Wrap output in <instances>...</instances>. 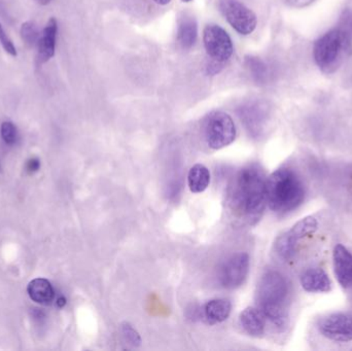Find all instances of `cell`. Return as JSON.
<instances>
[{
	"label": "cell",
	"mask_w": 352,
	"mask_h": 351,
	"mask_svg": "<svg viewBox=\"0 0 352 351\" xmlns=\"http://www.w3.org/2000/svg\"><path fill=\"white\" fill-rule=\"evenodd\" d=\"M20 33L23 41L28 47H33L38 43L41 33H39L38 28H37L36 24L34 22L28 21V22L23 23L22 26H21Z\"/></svg>",
	"instance_id": "ffe728a7"
},
{
	"label": "cell",
	"mask_w": 352,
	"mask_h": 351,
	"mask_svg": "<svg viewBox=\"0 0 352 351\" xmlns=\"http://www.w3.org/2000/svg\"><path fill=\"white\" fill-rule=\"evenodd\" d=\"M266 177L258 165L238 171L229 188L230 210L234 216L250 225L256 224L266 207Z\"/></svg>",
	"instance_id": "6da1fadb"
},
{
	"label": "cell",
	"mask_w": 352,
	"mask_h": 351,
	"mask_svg": "<svg viewBox=\"0 0 352 351\" xmlns=\"http://www.w3.org/2000/svg\"><path fill=\"white\" fill-rule=\"evenodd\" d=\"M203 133L209 148L221 150L235 140L237 130L233 119L228 113L212 111L204 119Z\"/></svg>",
	"instance_id": "5b68a950"
},
{
	"label": "cell",
	"mask_w": 352,
	"mask_h": 351,
	"mask_svg": "<svg viewBox=\"0 0 352 351\" xmlns=\"http://www.w3.org/2000/svg\"><path fill=\"white\" fill-rule=\"evenodd\" d=\"M318 223L314 216H306L297 223L291 230L277 238L275 249L279 257L289 260L297 253L298 245L309 235L318 230Z\"/></svg>",
	"instance_id": "8992f818"
},
{
	"label": "cell",
	"mask_w": 352,
	"mask_h": 351,
	"mask_svg": "<svg viewBox=\"0 0 352 351\" xmlns=\"http://www.w3.org/2000/svg\"><path fill=\"white\" fill-rule=\"evenodd\" d=\"M301 286L306 292L328 293L332 290V282L327 272L320 267L305 270L301 275Z\"/></svg>",
	"instance_id": "4fadbf2b"
},
{
	"label": "cell",
	"mask_w": 352,
	"mask_h": 351,
	"mask_svg": "<svg viewBox=\"0 0 352 351\" xmlns=\"http://www.w3.org/2000/svg\"><path fill=\"white\" fill-rule=\"evenodd\" d=\"M219 8L230 25L239 34H252L258 24L256 14L239 0H219Z\"/></svg>",
	"instance_id": "52a82bcc"
},
{
	"label": "cell",
	"mask_w": 352,
	"mask_h": 351,
	"mask_svg": "<svg viewBox=\"0 0 352 351\" xmlns=\"http://www.w3.org/2000/svg\"><path fill=\"white\" fill-rule=\"evenodd\" d=\"M0 43H1L2 47H3L4 51L10 54L12 57H16V56L18 55L16 47H14L12 41H10V37L8 36V34H6V30H4L3 27H2L1 22H0Z\"/></svg>",
	"instance_id": "603a6c76"
},
{
	"label": "cell",
	"mask_w": 352,
	"mask_h": 351,
	"mask_svg": "<svg viewBox=\"0 0 352 351\" xmlns=\"http://www.w3.org/2000/svg\"><path fill=\"white\" fill-rule=\"evenodd\" d=\"M182 2H190L192 1V0H182Z\"/></svg>",
	"instance_id": "f546056e"
},
{
	"label": "cell",
	"mask_w": 352,
	"mask_h": 351,
	"mask_svg": "<svg viewBox=\"0 0 352 351\" xmlns=\"http://www.w3.org/2000/svg\"><path fill=\"white\" fill-rule=\"evenodd\" d=\"M241 119L245 122L252 133L260 134L266 121V111L258 104H250L241 109Z\"/></svg>",
	"instance_id": "e0dca14e"
},
{
	"label": "cell",
	"mask_w": 352,
	"mask_h": 351,
	"mask_svg": "<svg viewBox=\"0 0 352 351\" xmlns=\"http://www.w3.org/2000/svg\"><path fill=\"white\" fill-rule=\"evenodd\" d=\"M287 296L289 286L280 273L269 271L263 276L256 293L258 309L278 329H285L287 325Z\"/></svg>",
	"instance_id": "3957f363"
},
{
	"label": "cell",
	"mask_w": 352,
	"mask_h": 351,
	"mask_svg": "<svg viewBox=\"0 0 352 351\" xmlns=\"http://www.w3.org/2000/svg\"><path fill=\"white\" fill-rule=\"evenodd\" d=\"M156 3L160 4V5H166L171 0H154Z\"/></svg>",
	"instance_id": "83f0119b"
},
{
	"label": "cell",
	"mask_w": 352,
	"mask_h": 351,
	"mask_svg": "<svg viewBox=\"0 0 352 351\" xmlns=\"http://www.w3.org/2000/svg\"><path fill=\"white\" fill-rule=\"evenodd\" d=\"M58 23L55 18L47 21L37 43V60L43 64L55 56L56 41H57Z\"/></svg>",
	"instance_id": "7c38bea8"
},
{
	"label": "cell",
	"mask_w": 352,
	"mask_h": 351,
	"mask_svg": "<svg viewBox=\"0 0 352 351\" xmlns=\"http://www.w3.org/2000/svg\"><path fill=\"white\" fill-rule=\"evenodd\" d=\"M266 317L262 311L254 307H248L240 315V323L248 335L260 337L264 334L266 327Z\"/></svg>",
	"instance_id": "5bb4252c"
},
{
	"label": "cell",
	"mask_w": 352,
	"mask_h": 351,
	"mask_svg": "<svg viewBox=\"0 0 352 351\" xmlns=\"http://www.w3.org/2000/svg\"><path fill=\"white\" fill-rule=\"evenodd\" d=\"M318 329L327 339L335 342H351L352 315L339 313L327 315L318 321Z\"/></svg>",
	"instance_id": "9c48e42d"
},
{
	"label": "cell",
	"mask_w": 352,
	"mask_h": 351,
	"mask_svg": "<svg viewBox=\"0 0 352 351\" xmlns=\"http://www.w3.org/2000/svg\"><path fill=\"white\" fill-rule=\"evenodd\" d=\"M36 1L41 4V5H47L52 0H36Z\"/></svg>",
	"instance_id": "f1b7e54d"
},
{
	"label": "cell",
	"mask_w": 352,
	"mask_h": 351,
	"mask_svg": "<svg viewBox=\"0 0 352 351\" xmlns=\"http://www.w3.org/2000/svg\"><path fill=\"white\" fill-rule=\"evenodd\" d=\"M352 52V39L339 28L333 29L314 43V57L324 73L336 71Z\"/></svg>",
	"instance_id": "277c9868"
},
{
	"label": "cell",
	"mask_w": 352,
	"mask_h": 351,
	"mask_svg": "<svg viewBox=\"0 0 352 351\" xmlns=\"http://www.w3.org/2000/svg\"><path fill=\"white\" fill-rule=\"evenodd\" d=\"M0 134L3 141L10 146L16 144L18 140V130L12 122L6 121L1 124Z\"/></svg>",
	"instance_id": "7402d4cb"
},
{
	"label": "cell",
	"mask_w": 352,
	"mask_h": 351,
	"mask_svg": "<svg viewBox=\"0 0 352 351\" xmlns=\"http://www.w3.org/2000/svg\"><path fill=\"white\" fill-rule=\"evenodd\" d=\"M123 333L127 341H129L130 343L133 344V346H140V335H138V332H136L131 326L125 324V325L123 326Z\"/></svg>",
	"instance_id": "d4e9b609"
},
{
	"label": "cell",
	"mask_w": 352,
	"mask_h": 351,
	"mask_svg": "<svg viewBox=\"0 0 352 351\" xmlns=\"http://www.w3.org/2000/svg\"><path fill=\"white\" fill-rule=\"evenodd\" d=\"M198 36V27L192 16L182 19L178 25L177 41L184 49H190L195 45Z\"/></svg>",
	"instance_id": "d6986e66"
},
{
	"label": "cell",
	"mask_w": 352,
	"mask_h": 351,
	"mask_svg": "<svg viewBox=\"0 0 352 351\" xmlns=\"http://www.w3.org/2000/svg\"><path fill=\"white\" fill-rule=\"evenodd\" d=\"M285 1L287 5L292 6V8H301L309 5L314 0H285Z\"/></svg>",
	"instance_id": "484cf974"
},
{
	"label": "cell",
	"mask_w": 352,
	"mask_h": 351,
	"mask_svg": "<svg viewBox=\"0 0 352 351\" xmlns=\"http://www.w3.org/2000/svg\"><path fill=\"white\" fill-rule=\"evenodd\" d=\"M335 275L344 288H352V253L344 245H337L333 251Z\"/></svg>",
	"instance_id": "8fae6325"
},
{
	"label": "cell",
	"mask_w": 352,
	"mask_h": 351,
	"mask_svg": "<svg viewBox=\"0 0 352 351\" xmlns=\"http://www.w3.org/2000/svg\"><path fill=\"white\" fill-rule=\"evenodd\" d=\"M203 41L207 55L217 63L228 61L233 54L231 37L219 25L209 24L205 27Z\"/></svg>",
	"instance_id": "ba28073f"
},
{
	"label": "cell",
	"mask_w": 352,
	"mask_h": 351,
	"mask_svg": "<svg viewBox=\"0 0 352 351\" xmlns=\"http://www.w3.org/2000/svg\"><path fill=\"white\" fill-rule=\"evenodd\" d=\"M246 63H248V68H250L252 76H254L258 82H263V80H266L268 70H267L266 65H265L260 59L250 57L246 60Z\"/></svg>",
	"instance_id": "44dd1931"
},
{
	"label": "cell",
	"mask_w": 352,
	"mask_h": 351,
	"mask_svg": "<svg viewBox=\"0 0 352 351\" xmlns=\"http://www.w3.org/2000/svg\"><path fill=\"white\" fill-rule=\"evenodd\" d=\"M39 165H41V163H39L37 159H31V160H29L28 163H27V170H28L29 172H35V171L38 170Z\"/></svg>",
	"instance_id": "4316f807"
},
{
	"label": "cell",
	"mask_w": 352,
	"mask_h": 351,
	"mask_svg": "<svg viewBox=\"0 0 352 351\" xmlns=\"http://www.w3.org/2000/svg\"><path fill=\"white\" fill-rule=\"evenodd\" d=\"M338 28L342 30L349 38L352 39V10H346L343 14L340 21V26Z\"/></svg>",
	"instance_id": "cb8c5ba5"
},
{
	"label": "cell",
	"mask_w": 352,
	"mask_h": 351,
	"mask_svg": "<svg viewBox=\"0 0 352 351\" xmlns=\"http://www.w3.org/2000/svg\"><path fill=\"white\" fill-rule=\"evenodd\" d=\"M232 305L230 301L226 299H215L209 301L205 305L204 317L210 324L221 323L229 317L231 313Z\"/></svg>",
	"instance_id": "2e32d148"
},
{
	"label": "cell",
	"mask_w": 352,
	"mask_h": 351,
	"mask_svg": "<svg viewBox=\"0 0 352 351\" xmlns=\"http://www.w3.org/2000/svg\"><path fill=\"white\" fill-rule=\"evenodd\" d=\"M250 271V257L248 253H240L230 257L219 270V280L226 288H239L248 278Z\"/></svg>",
	"instance_id": "30bf717a"
},
{
	"label": "cell",
	"mask_w": 352,
	"mask_h": 351,
	"mask_svg": "<svg viewBox=\"0 0 352 351\" xmlns=\"http://www.w3.org/2000/svg\"><path fill=\"white\" fill-rule=\"evenodd\" d=\"M305 194L303 181L292 169H278L267 179V204L277 214L297 210L305 200Z\"/></svg>",
	"instance_id": "7a4b0ae2"
},
{
	"label": "cell",
	"mask_w": 352,
	"mask_h": 351,
	"mask_svg": "<svg viewBox=\"0 0 352 351\" xmlns=\"http://www.w3.org/2000/svg\"><path fill=\"white\" fill-rule=\"evenodd\" d=\"M27 293L31 300L37 304L49 305L55 299V290L51 282L45 278H36L29 282Z\"/></svg>",
	"instance_id": "9a60e30c"
},
{
	"label": "cell",
	"mask_w": 352,
	"mask_h": 351,
	"mask_svg": "<svg viewBox=\"0 0 352 351\" xmlns=\"http://www.w3.org/2000/svg\"><path fill=\"white\" fill-rule=\"evenodd\" d=\"M210 183V172L202 164H196L190 169L188 174V185L192 193H202Z\"/></svg>",
	"instance_id": "ac0fdd59"
}]
</instances>
